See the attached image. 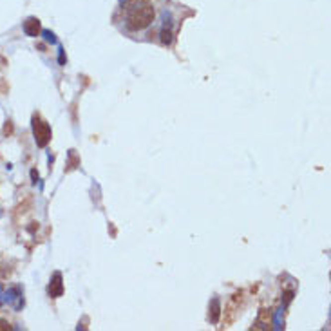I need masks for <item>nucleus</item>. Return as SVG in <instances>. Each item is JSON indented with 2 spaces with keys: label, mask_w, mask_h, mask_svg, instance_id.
<instances>
[{
  "label": "nucleus",
  "mask_w": 331,
  "mask_h": 331,
  "mask_svg": "<svg viewBox=\"0 0 331 331\" xmlns=\"http://www.w3.org/2000/svg\"><path fill=\"white\" fill-rule=\"evenodd\" d=\"M0 330H9V324L4 321H0Z\"/></svg>",
  "instance_id": "nucleus-9"
},
{
  "label": "nucleus",
  "mask_w": 331,
  "mask_h": 331,
  "mask_svg": "<svg viewBox=\"0 0 331 331\" xmlns=\"http://www.w3.org/2000/svg\"><path fill=\"white\" fill-rule=\"evenodd\" d=\"M33 136H35V141L38 147H47V143L51 141V136H53V132H51V127L47 121H44L40 118V116H35L33 118Z\"/></svg>",
  "instance_id": "nucleus-2"
},
{
  "label": "nucleus",
  "mask_w": 331,
  "mask_h": 331,
  "mask_svg": "<svg viewBox=\"0 0 331 331\" xmlns=\"http://www.w3.org/2000/svg\"><path fill=\"white\" fill-rule=\"evenodd\" d=\"M160 36H161V42H163L165 45H170L172 40H174V33H172V29L170 27H166V25H163Z\"/></svg>",
  "instance_id": "nucleus-7"
},
{
  "label": "nucleus",
  "mask_w": 331,
  "mask_h": 331,
  "mask_svg": "<svg viewBox=\"0 0 331 331\" xmlns=\"http://www.w3.org/2000/svg\"><path fill=\"white\" fill-rule=\"evenodd\" d=\"M42 35H44L45 42H51V44H56V38H55V33H51V31L44 29L42 31Z\"/></svg>",
  "instance_id": "nucleus-8"
},
{
  "label": "nucleus",
  "mask_w": 331,
  "mask_h": 331,
  "mask_svg": "<svg viewBox=\"0 0 331 331\" xmlns=\"http://www.w3.org/2000/svg\"><path fill=\"white\" fill-rule=\"evenodd\" d=\"M219 317H221V302L219 299H214L210 302V308H208V321L212 324H217L219 322Z\"/></svg>",
  "instance_id": "nucleus-6"
},
{
  "label": "nucleus",
  "mask_w": 331,
  "mask_h": 331,
  "mask_svg": "<svg viewBox=\"0 0 331 331\" xmlns=\"http://www.w3.org/2000/svg\"><path fill=\"white\" fill-rule=\"evenodd\" d=\"M4 301L15 311H20L24 308V290L20 286H11L9 290L5 291Z\"/></svg>",
  "instance_id": "nucleus-3"
},
{
  "label": "nucleus",
  "mask_w": 331,
  "mask_h": 331,
  "mask_svg": "<svg viewBox=\"0 0 331 331\" xmlns=\"http://www.w3.org/2000/svg\"><path fill=\"white\" fill-rule=\"evenodd\" d=\"M47 293H49L51 297H60L62 293H64V284H62L60 273H55V275H53L49 286H47Z\"/></svg>",
  "instance_id": "nucleus-4"
},
{
  "label": "nucleus",
  "mask_w": 331,
  "mask_h": 331,
  "mask_svg": "<svg viewBox=\"0 0 331 331\" xmlns=\"http://www.w3.org/2000/svg\"><path fill=\"white\" fill-rule=\"evenodd\" d=\"M154 7L152 5H141L138 9H134L127 18V27L131 31H141L149 27L154 22Z\"/></svg>",
  "instance_id": "nucleus-1"
},
{
  "label": "nucleus",
  "mask_w": 331,
  "mask_h": 331,
  "mask_svg": "<svg viewBox=\"0 0 331 331\" xmlns=\"http://www.w3.org/2000/svg\"><path fill=\"white\" fill-rule=\"evenodd\" d=\"M24 33L27 36H36L40 33V20L35 18V16H31L27 20L24 22Z\"/></svg>",
  "instance_id": "nucleus-5"
},
{
  "label": "nucleus",
  "mask_w": 331,
  "mask_h": 331,
  "mask_svg": "<svg viewBox=\"0 0 331 331\" xmlns=\"http://www.w3.org/2000/svg\"><path fill=\"white\" fill-rule=\"evenodd\" d=\"M2 301H4V295H2V286H0V304H2Z\"/></svg>",
  "instance_id": "nucleus-10"
}]
</instances>
